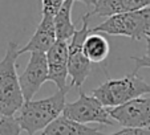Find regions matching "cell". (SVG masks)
I'll use <instances>...</instances> for the list:
<instances>
[{
    "mask_svg": "<svg viewBox=\"0 0 150 135\" xmlns=\"http://www.w3.org/2000/svg\"><path fill=\"white\" fill-rule=\"evenodd\" d=\"M71 86L62 90H57L51 97L39 99V101L24 102L21 109L15 117L20 129L28 135H35L39 131H44L53 121H56L65 109V98Z\"/></svg>",
    "mask_w": 150,
    "mask_h": 135,
    "instance_id": "cell-1",
    "label": "cell"
},
{
    "mask_svg": "<svg viewBox=\"0 0 150 135\" xmlns=\"http://www.w3.org/2000/svg\"><path fill=\"white\" fill-rule=\"evenodd\" d=\"M19 56V45L15 41L8 42L6 56L0 61V115L1 117H13L25 102L16 72V61Z\"/></svg>",
    "mask_w": 150,
    "mask_h": 135,
    "instance_id": "cell-2",
    "label": "cell"
},
{
    "mask_svg": "<svg viewBox=\"0 0 150 135\" xmlns=\"http://www.w3.org/2000/svg\"><path fill=\"white\" fill-rule=\"evenodd\" d=\"M145 94H150V85L134 72L121 78L108 79L92 91L94 98L110 109L122 106Z\"/></svg>",
    "mask_w": 150,
    "mask_h": 135,
    "instance_id": "cell-3",
    "label": "cell"
},
{
    "mask_svg": "<svg viewBox=\"0 0 150 135\" xmlns=\"http://www.w3.org/2000/svg\"><path fill=\"white\" fill-rule=\"evenodd\" d=\"M91 33L125 36L132 40L146 39L150 33V6L106 19L100 25L94 27Z\"/></svg>",
    "mask_w": 150,
    "mask_h": 135,
    "instance_id": "cell-4",
    "label": "cell"
},
{
    "mask_svg": "<svg viewBox=\"0 0 150 135\" xmlns=\"http://www.w3.org/2000/svg\"><path fill=\"white\" fill-rule=\"evenodd\" d=\"M89 33V15L85 13L81 17V28L77 29L68 42V74L71 77V87L76 86L80 89L92 70V62L84 53V42Z\"/></svg>",
    "mask_w": 150,
    "mask_h": 135,
    "instance_id": "cell-5",
    "label": "cell"
},
{
    "mask_svg": "<svg viewBox=\"0 0 150 135\" xmlns=\"http://www.w3.org/2000/svg\"><path fill=\"white\" fill-rule=\"evenodd\" d=\"M62 115L81 124L100 123L112 126L116 123L109 114V109L93 96H86L84 91H80L79 99L65 105Z\"/></svg>",
    "mask_w": 150,
    "mask_h": 135,
    "instance_id": "cell-6",
    "label": "cell"
},
{
    "mask_svg": "<svg viewBox=\"0 0 150 135\" xmlns=\"http://www.w3.org/2000/svg\"><path fill=\"white\" fill-rule=\"evenodd\" d=\"M109 114L124 129H150V98L139 97L122 106L109 109Z\"/></svg>",
    "mask_w": 150,
    "mask_h": 135,
    "instance_id": "cell-7",
    "label": "cell"
},
{
    "mask_svg": "<svg viewBox=\"0 0 150 135\" xmlns=\"http://www.w3.org/2000/svg\"><path fill=\"white\" fill-rule=\"evenodd\" d=\"M48 81V61L47 53L33 52L31 53L29 61L27 64L21 76H19L20 87L24 101H32L35 94L40 90L42 84Z\"/></svg>",
    "mask_w": 150,
    "mask_h": 135,
    "instance_id": "cell-8",
    "label": "cell"
},
{
    "mask_svg": "<svg viewBox=\"0 0 150 135\" xmlns=\"http://www.w3.org/2000/svg\"><path fill=\"white\" fill-rule=\"evenodd\" d=\"M54 17L53 15L41 12V21L39 22L35 33L29 39V41L24 45L23 48H19V54L27 53V52H42L47 53L49 49L57 41L56 28H54Z\"/></svg>",
    "mask_w": 150,
    "mask_h": 135,
    "instance_id": "cell-9",
    "label": "cell"
},
{
    "mask_svg": "<svg viewBox=\"0 0 150 135\" xmlns=\"http://www.w3.org/2000/svg\"><path fill=\"white\" fill-rule=\"evenodd\" d=\"M68 42L57 40L47 52L48 61V81H52L59 90L68 87Z\"/></svg>",
    "mask_w": 150,
    "mask_h": 135,
    "instance_id": "cell-10",
    "label": "cell"
},
{
    "mask_svg": "<svg viewBox=\"0 0 150 135\" xmlns=\"http://www.w3.org/2000/svg\"><path fill=\"white\" fill-rule=\"evenodd\" d=\"M86 6L92 7L88 12L89 17H110L133 12L150 6V0H86Z\"/></svg>",
    "mask_w": 150,
    "mask_h": 135,
    "instance_id": "cell-11",
    "label": "cell"
},
{
    "mask_svg": "<svg viewBox=\"0 0 150 135\" xmlns=\"http://www.w3.org/2000/svg\"><path fill=\"white\" fill-rule=\"evenodd\" d=\"M41 135H101L100 131L94 127H89L86 124L77 123L74 121L65 118L64 115L59 117L53 121Z\"/></svg>",
    "mask_w": 150,
    "mask_h": 135,
    "instance_id": "cell-12",
    "label": "cell"
},
{
    "mask_svg": "<svg viewBox=\"0 0 150 135\" xmlns=\"http://www.w3.org/2000/svg\"><path fill=\"white\" fill-rule=\"evenodd\" d=\"M74 6L73 0H65L60 8L59 13L54 17V28H56L57 40L67 41L72 40L74 33L77 32L73 21H72V8Z\"/></svg>",
    "mask_w": 150,
    "mask_h": 135,
    "instance_id": "cell-13",
    "label": "cell"
},
{
    "mask_svg": "<svg viewBox=\"0 0 150 135\" xmlns=\"http://www.w3.org/2000/svg\"><path fill=\"white\" fill-rule=\"evenodd\" d=\"M109 41L101 33H89L84 42V53L88 60L94 64H100L109 56Z\"/></svg>",
    "mask_w": 150,
    "mask_h": 135,
    "instance_id": "cell-14",
    "label": "cell"
},
{
    "mask_svg": "<svg viewBox=\"0 0 150 135\" xmlns=\"http://www.w3.org/2000/svg\"><path fill=\"white\" fill-rule=\"evenodd\" d=\"M19 123L15 117H1L0 118V135H20Z\"/></svg>",
    "mask_w": 150,
    "mask_h": 135,
    "instance_id": "cell-15",
    "label": "cell"
},
{
    "mask_svg": "<svg viewBox=\"0 0 150 135\" xmlns=\"http://www.w3.org/2000/svg\"><path fill=\"white\" fill-rule=\"evenodd\" d=\"M109 135H150V129H122Z\"/></svg>",
    "mask_w": 150,
    "mask_h": 135,
    "instance_id": "cell-16",
    "label": "cell"
},
{
    "mask_svg": "<svg viewBox=\"0 0 150 135\" xmlns=\"http://www.w3.org/2000/svg\"><path fill=\"white\" fill-rule=\"evenodd\" d=\"M134 62H136V69H134V73L142 69V68H149L150 69V58L146 56H142V57H137V56H132L130 57Z\"/></svg>",
    "mask_w": 150,
    "mask_h": 135,
    "instance_id": "cell-17",
    "label": "cell"
},
{
    "mask_svg": "<svg viewBox=\"0 0 150 135\" xmlns=\"http://www.w3.org/2000/svg\"><path fill=\"white\" fill-rule=\"evenodd\" d=\"M146 57L150 58V33L146 37Z\"/></svg>",
    "mask_w": 150,
    "mask_h": 135,
    "instance_id": "cell-18",
    "label": "cell"
}]
</instances>
